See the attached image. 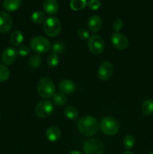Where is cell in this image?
<instances>
[{
    "mask_svg": "<svg viewBox=\"0 0 153 154\" xmlns=\"http://www.w3.org/2000/svg\"><path fill=\"white\" fill-rule=\"evenodd\" d=\"M77 127L80 133L86 137H92L98 130V123L96 118L91 115H84L77 121Z\"/></svg>",
    "mask_w": 153,
    "mask_h": 154,
    "instance_id": "1",
    "label": "cell"
},
{
    "mask_svg": "<svg viewBox=\"0 0 153 154\" xmlns=\"http://www.w3.org/2000/svg\"><path fill=\"white\" fill-rule=\"evenodd\" d=\"M37 91L39 96L44 99H50L55 94V85L50 78H42L38 83Z\"/></svg>",
    "mask_w": 153,
    "mask_h": 154,
    "instance_id": "2",
    "label": "cell"
},
{
    "mask_svg": "<svg viewBox=\"0 0 153 154\" xmlns=\"http://www.w3.org/2000/svg\"><path fill=\"white\" fill-rule=\"evenodd\" d=\"M44 31L49 37H56L60 33L62 24L59 20L55 17H50L44 22Z\"/></svg>",
    "mask_w": 153,
    "mask_h": 154,
    "instance_id": "3",
    "label": "cell"
},
{
    "mask_svg": "<svg viewBox=\"0 0 153 154\" xmlns=\"http://www.w3.org/2000/svg\"><path fill=\"white\" fill-rule=\"evenodd\" d=\"M32 50L37 54H44L47 52L51 48L50 41L43 36H35L30 42Z\"/></svg>",
    "mask_w": 153,
    "mask_h": 154,
    "instance_id": "4",
    "label": "cell"
},
{
    "mask_svg": "<svg viewBox=\"0 0 153 154\" xmlns=\"http://www.w3.org/2000/svg\"><path fill=\"white\" fill-rule=\"evenodd\" d=\"M100 128L103 133L107 135H114L119 130V123L114 117H106L100 121Z\"/></svg>",
    "mask_w": 153,
    "mask_h": 154,
    "instance_id": "5",
    "label": "cell"
},
{
    "mask_svg": "<svg viewBox=\"0 0 153 154\" xmlns=\"http://www.w3.org/2000/svg\"><path fill=\"white\" fill-rule=\"evenodd\" d=\"M82 149L85 154H102L104 145L98 138H88L84 142Z\"/></svg>",
    "mask_w": 153,
    "mask_h": 154,
    "instance_id": "6",
    "label": "cell"
},
{
    "mask_svg": "<svg viewBox=\"0 0 153 154\" xmlns=\"http://www.w3.org/2000/svg\"><path fill=\"white\" fill-rule=\"evenodd\" d=\"M53 108V105L51 102L47 100H42L36 105L34 108V114L39 118H46L52 114Z\"/></svg>",
    "mask_w": 153,
    "mask_h": 154,
    "instance_id": "7",
    "label": "cell"
},
{
    "mask_svg": "<svg viewBox=\"0 0 153 154\" xmlns=\"http://www.w3.org/2000/svg\"><path fill=\"white\" fill-rule=\"evenodd\" d=\"M88 48L90 52L95 55L100 54L104 50V41L99 35L90 36L88 41Z\"/></svg>",
    "mask_w": 153,
    "mask_h": 154,
    "instance_id": "8",
    "label": "cell"
},
{
    "mask_svg": "<svg viewBox=\"0 0 153 154\" xmlns=\"http://www.w3.org/2000/svg\"><path fill=\"white\" fill-rule=\"evenodd\" d=\"M113 66L110 62L105 61L100 65L98 70V76L102 81H106L112 75Z\"/></svg>",
    "mask_w": 153,
    "mask_h": 154,
    "instance_id": "9",
    "label": "cell"
},
{
    "mask_svg": "<svg viewBox=\"0 0 153 154\" xmlns=\"http://www.w3.org/2000/svg\"><path fill=\"white\" fill-rule=\"evenodd\" d=\"M13 20L10 15L4 11L0 12V32L6 34L11 29Z\"/></svg>",
    "mask_w": 153,
    "mask_h": 154,
    "instance_id": "10",
    "label": "cell"
},
{
    "mask_svg": "<svg viewBox=\"0 0 153 154\" xmlns=\"http://www.w3.org/2000/svg\"><path fill=\"white\" fill-rule=\"evenodd\" d=\"M111 43L116 49L124 50L128 46V41L127 38L122 34L118 32H115L111 35Z\"/></svg>",
    "mask_w": 153,
    "mask_h": 154,
    "instance_id": "11",
    "label": "cell"
},
{
    "mask_svg": "<svg viewBox=\"0 0 153 154\" xmlns=\"http://www.w3.org/2000/svg\"><path fill=\"white\" fill-rule=\"evenodd\" d=\"M17 51L14 48H6L2 54V61L6 66L14 64L16 60Z\"/></svg>",
    "mask_w": 153,
    "mask_h": 154,
    "instance_id": "12",
    "label": "cell"
},
{
    "mask_svg": "<svg viewBox=\"0 0 153 154\" xmlns=\"http://www.w3.org/2000/svg\"><path fill=\"white\" fill-rule=\"evenodd\" d=\"M58 88L60 91L64 94H70V93H73L76 90V84L70 80L64 79L60 81L58 84Z\"/></svg>",
    "mask_w": 153,
    "mask_h": 154,
    "instance_id": "13",
    "label": "cell"
},
{
    "mask_svg": "<svg viewBox=\"0 0 153 154\" xmlns=\"http://www.w3.org/2000/svg\"><path fill=\"white\" fill-rule=\"evenodd\" d=\"M44 11L49 15H53L58 12L59 5L57 0H44L43 4Z\"/></svg>",
    "mask_w": 153,
    "mask_h": 154,
    "instance_id": "14",
    "label": "cell"
},
{
    "mask_svg": "<svg viewBox=\"0 0 153 154\" xmlns=\"http://www.w3.org/2000/svg\"><path fill=\"white\" fill-rule=\"evenodd\" d=\"M102 26L101 18L98 15H93L88 21V29L92 32H97Z\"/></svg>",
    "mask_w": 153,
    "mask_h": 154,
    "instance_id": "15",
    "label": "cell"
},
{
    "mask_svg": "<svg viewBox=\"0 0 153 154\" xmlns=\"http://www.w3.org/2000/svg\"><path fill=\"white\" fill-rule=\"evenodd\" d=\"M22 5V0H4L2 7L6 11L13 12L18 10Z\"/></svg>",
    "mask_w": 153,
    "mask_h": 154,
    "instance_id": "16",
    "label": "cell"
},
{
    "mask_svg": "<svg viewBox=\"0 0 153 154\" xmlns=\"http://www.w3.org/2000/svg\"><path fill=\"white\" fill-rule=\"evenodd\" d=\"M46 137L51 142L57 141L61 137V132L60 129L56 126H52L48 128L46 131Z\"/></svg>",
    "mask_w": 153,
    "mask_h": 154,
    "instance_id": "17",
    "label": "cell"
},
{
    "mask_svg": "<svg viewBox=\"0 0 153 154\" xmlns=\"http://www.w3.org/2000/svg\"><path fill=\"white\" fill-rule=\"evenodd\" d=\"M10 42L13 46H20L23 42V35L20 31H14L10 37Z\"/></svg>",
    "mask_w": 153,
    "mask_h": 154,
    "instance_id": "18",
    "label": "cell"
},
{
    "mask_svg": "<svg viewBox=\"0 0 153 154\" xmlns=\"http://www.w3.org/2000/svg\"><path fill=\"white\" fill-rule=\"evenodd\" d=\"M142 114L146 116H149L153 114V100L146 99L142 105Z\"/></svg>",
    "mask_w": 153,
    "mask_h": 154,
    "instance_id": "19",
    "label": "cell"
},
{
    "mask_svg": "<svg viewBox=\"0 0 153 154\" xmlns=\"http://www.w3.org/2000/svg\"><path fill=\"white\" fill-rule=\"evenodd\" d=\"M52 102L58 106H62L67 102V97H66L65 94L62 92L56 93L52 96Z\"/></svg>",
    "mask_w": 153,
    "mask_h": 154,
    "instance_id": "20",
    "label": "cell"
},
{
    "mask_svg": "<svg viewBox=\"0 0 153 154\" xmlns=\"http://www.w3.org/2000/svg\"><path fill=\"white\" fill-rule=\"evenodd\" d=\"M42 63V58L39 54H34L28 60V65L32 69H38Z\"/></svg>",
    "mask_w": 153,
    "mask_h": 154,
    "instance_id": "21",
    "label": "cell"
},
{
    "mask_svg": "<svg viewBox=\"0 0 153 154\" xmlns=\"http://www.w3.org/2000/svg\"><path fill=\"white\" fill-rule=\"evenodd\" d=\"M64 114L70 120H76L78 117V111L74 106H66L64 109Z\"/></svg>",
    "mask_w": 153,
    "mask_h": 154,
    "instance_id": "22",
    "label": "cell"
},
{
    "mask_svg": "<svg viewBox=\"0 0 153 154\" xmlns=\"http://www.w3.org/2000/svg\"><path fill=\"white\" fill-rule=\"evenodd\" d=\"M86 5V0H71L70 2V7L74 11H80L85 8Z\"/></svg>",
    "mask_w": 153,
    "mask_h": 154,
    "instance_id": "23",
    "label": "cell"
},
{
    "mask_svg": "<svg viewBox=\"0 0 153 154\" xmlns=\"http://www.w3.org/2000/svg\"><path fill=\"white\" fill-rule=\"evenodd\" d=\"M31 19L34 23L40 24L44 22L45 20H46V16H45V14L44 12L38 11L34 12L32 14Z\"/></svg>",
    "mask_w": 153,
    "mask_h": 154,
    "instance_id": "24",
    "label": "cell"
},
{
    "mask_svg": "<svg viewBox=\"0 0 153 154\" xmlns=\"http://www.w3.org/2000/svg\"><path fill=\"white\" fill-rule=\"evenodd\" d=\"M135 144V138L132 135H128L123 140V144L127 150H130Z\"/></svg>",
    "mask_w": 153,
    "mask_h": 154,
    "instance_id": "25",
    "label": "cell"
},
{
    "mask_svg": "<svg viewBox=\"0 0 153 154\" xmlns=\"http://www.w3.org/2000/svg\"><path fill=\"white\" fill-rule=\"evenodd\" d=\"M50 50L52 54H56V55L61 54L64 52V45L62 42H57L52 45V47L50 48Z\"/></svg>",
    "mask_w": 153,
    "mask_h": 154,
    "instance_id": "26",
    "label": "cell"
},
{
    "mask_svg": "<svg viewBox=\"0 0 153 154\" xmlns=\"http://www.w3.org/2000/svg\"><path fill=\"white\" fill-rule=\"evenodd\" d=\"M10 76L8 69L5 66L0 64V82H4L7 81Z\"/></svg>",
    "mask_w": 153,
    "mask_h": 154,
    "instance_id": "27",
    "label": "cell"
},
{
    "mask_svg": "<svg viewBox=\"0 0 153 154\" xmlns=\"http://www.w3.org/2000/svg\"><path fill=\"white\" fill-rule=\"evenodd\" d=\"M59 63V58L58 56L56 54H50L48 57L47 60H46V63L47 66L50 68H54L57 66Z\"/></svg>",
    "mask_w": 153,
    "mask_h": 154,
    "instance_id": "28",
    "label": "cell"
},
{
    "mask_svg": "<svg viewBox=\"0 0 153 154\" xmlns=\"http://www.w3.org/2000/svg\"><path fill=\"white\" fill-rule=\"evenodd\" d=\"M123 21L122 20L120 19V18H117L112 23V29L116 32H118L119 31H121L123 27Z\"/></svg>",
    "mask_w": 153,
    "mask_h": 154,
    "instance_id": "29",
    "label": "cell"
},
{
    "mask_svg": "<svg viewBox=\"0 0 153 154\" xmlns=\"http://www.w3.org/2000/svg\"><path fill=\"white\" fill-rule=\"evenodd\" d=\"M77 35L80 38L83 39V40L89 38L90 37L89 32L88 31V29H86L85 28L80 29L77 31Z\"/></svg>",
    "mask_w": 153,
    "mask_h": 154,
    "instance_id": "30",
    "label": "cell"
},
{
    "mask_svg": "<svg viewBox=\"0 0 153 154\" xmlns=\"http://www.w3.org/2000/svg\"><path fill=\"white\" fill-rule=\"evenodd\" d=\"M17 54L21 57H26L30 53V49L26 45H22L17 49Z\"/></svg>",
    "mask_w": 153,
    "mask_h": 154,
    "instance_id": "31",
    "label": "cell"
},
{
    "mask_svg": "<svg viewBox=\"0 0 153 154\" xmlns=\"http://www.w3.org/2000/svg\"><path fill=\"white\" fill-rule=\"evenodd\" d=\"M87 5L91 10L95 11L100 7V2L98 0H89L87 2Z\"/></svg>",
    "mask_w": 153,
    "mask_h": 154,
    "instance_id": "32",
    "label": "cell"
},
{
    "mask_svg": "<svg viewBox=\"0 0 153 154\" xmlns=\"http://www.w3.org/2000/svg\"><path fill=\"white\" fill-rule=\"evenodd\" d=\"M70 154H82V153L80 151H76V150H72V151L70 153Z\"/></svg>",
    "mask_w": 153,
    "mask_h": 154,
    "instance_id": "33",
    "label": "cell"
},
{
    "mask_svg": "<svg viewBox=\"0 0 153 154\" xmlns=\"http://www.w3.org/2000/svg\"><path fill=\"white\" fill-rule=\"evenodd\" d=\"M122 154H134V153H131V152H130V151H126V152H124V153H123Z\"/></svg>",
    "mask_w": 153,
    "mask_h": 154,
    "instance_id": "34",
    "label": "cell"
},
{
    "mask_svg": "<svg viewBox=\"0 0 153 154\" xmlns=\"http://www.w3.org/2000/svg\"><path fill=\"white\" fill-rule=\"evenodd\" d=\"M148 154H153V152H151V153H149Z\"/></svg>",
    "mask_w": 153,
    "mask_h": 154,
    "instance_id": "35",
    "label": "cell"
}]
</instances>
